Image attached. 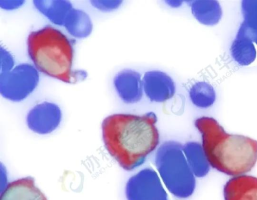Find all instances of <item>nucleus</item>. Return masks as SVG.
Segmentation results:
<instances>
[{"label":"nucleus","mask_w":257,"mask_h":200,"mask_svg":"<svg viewBox=\"0 0 257 200\" xmlns=\"http://www.w3.org/2000/svg\"><path fill=\"white\" fill-rule=\"evenodd\" d=\"M144 93L154 102H163L173 98L176 92L173 79L167 73L160 70L146 72L143 76Z\"/></svg>","instance_id":"nucleus-6"},{"label":"nucleus","mask_w":257,"mask_h":200,"mask_svg":"<svg viewBox=\"0 0 257 200\" xmlns=\"http://www.w3.org/2000/svg\"><path fill=\"white\" fill-rule=\"evenodd\" d=\"M234 60L241 65L248 64L255 57V50L251 40L237 36L231 48Z\"/></svg>","instance_id":"nucleus-15"},{"label":"nucleus","mask_w":257,"mask_h":200,"mask_svg":"<svg viewBox=\"0 0 257 200\" xmlns=\"http://www.w3.org/2000/svg\"><path fill=\"white\" fill-rule=\"evenodd\" d=\"M183 150L194 175L203 177L209 171L210 164L202 146L198 142H190L183 145Z\"/></svg>","instance_id":"nucleus-12"},{"label":"nucleus","mask_w":257,"mask_h":200,"mask_svg":"<svg viewBox=\"0 0 257 200\" xmlns=\"http://www.w3.org/2000/svg\"><path fill=\"white\" fill-rule=\"evenodd\" d=\"M4 4H1V6H4L5 8L13 9L22 4L23 1H1Z\"/></svg>","instance_id":"nucleus-18"},{"label":"nucleus","mask_w":257,"mask_h":200,"mask_svg":"<svg viewBox=\"0 0 257 200\" xmlns=\"http://www.w3.org/2000/svg\"><path fill=\"white\" fill-rule=\"evenodd\" d=\"M4 84L1 89H4V94L12 92L20 93L21 97L25 96L35 88L38 80L37 71L27 64L19 66L12 71L4 72Z\"/></svg>","instance_id":"nucleus-8"},{"label":"nucleus","mask_w":257,"mask_h":200,"mask_svg":"<svg viewBox=\"0 0 257 200\" xmlns=\"http://www.w3.org/2000/svg\"><path fill=\"white\" fill-rule=\"evenodd\" d=\"M201 134L202 147L213 168L229 176L249 172L257 161V140L226 132L214 118L202 116L195 121Z\"/></svg>","instance_id":"nucleus-2"},{"label":"nucleus","mask_w":257,"mask_h":200,"mask_svg":"<svg viewBox=\"0 0 257 200\" xmlns=\"http://www.w3.org/2000/svg\"><path fill=\"white\" fill-rule=\"evenodd\" d=\"M165 2L170 6L173 8L179 7L183 2L180 0H166Z\"/></svg>","instance_id":"nucleus-19"},{"label":"nucleus","mask_w":257,"mask_h":200,"mask_svg":"<svg viewBox=\"0 0 257 200\" xmlns=\"http://www.w3.org/2000/svg\"><path fill=\"white\" fill-rule=\"evenodd\" d=\"M191 10L194 18L201 24H216L221 17V8L215 0H196L191 3Z\"/></svg>","instance_id":"nucleus-11"},{"label":"nucleus","mask_w":257,"mask_h":200,"mask_svg":"<svg viewBox=\"0 0 257 200\" xmlns=\"http://www.w3.org/2000/svg\"><path fill=\"white\" fill-rule=\"evenodd\" d=\"M157 170L168 190L180 198L190 196L195 188L194 175L183 150V145L175 141L164 142L155 156Z\"/></svg>","instance_id":"nucleus-4"},{"label":"nucleus","mask_w":257,"mask_h":200,"mask_svg":"<svg viewBox=\"0 0 257 200\" xmlns=\"http://www.w3.org/2000/svg\"><path fill=\"white\" fill-rule=\"evenodd\" d=\"M157 117L152 112L142 115L115 114L101 124L102 140L110 156L124 170L138 168L158 146Z\"/></svg>","instance_id":"nucleus-1"},{"label":"nucleus","mask_w":257,"mask_h":200,"mask_svg":"<svg viewBox=\"0 0 257 200\" xmlns=\"http://www.w3.org/2000/svg\"><path fill=\"white\" fill-rule=\"evenodd\" d=\"M27 44L29 57L38 70L63 82H72L73 48L63 32L46 26L30 32Z\"/></svg>","instance_id":"nucleus-3"},{"label":"nucleus","mask_w":257,"mask_h":200,"mask_svg":"<svg viewBox=\"0 0 257 200\" xmlns=\"http://www.w3.org/2000/svg\"><path fill=\"white\" fill-rule=\"evenodd\" d=\"M113 84L117 96L124 103L134 104L142 100L143 78L138 71L131 68L121 70L115 75Z\"/></svg>","instance_id":"nucleus-7"},{"label":"nucleus","mask_w":257,"mask_h":200,"mask_svg":"<svg viewBox=\"0 0 257 200\" xmlns=\"http://www.w3.org/2000/svg\"><path fill=\"white\" fill-rule=\"evenodd\" d=\"M0 200H47L35 185L33 178L27 176L9 182L1 194Z\"/></svg>","instance_id":"nucleus-9"},{"label":"nucleus","mask_w":257,"mask_h":200,"mask_svg":"<svg viewBox=\"0 0 257 200\" xmlns=\"http://www.w3.org/2000/svg\"><path fill=\"white\" fill-rule=\"evenodd\" d=\"M97 8L105 12H109L118 8L122 2V0H99L92 2Z\"/></svg>","instance_id":"nucleus-17"},{"label":"nucleus","mask_w":257,"mask_h":200,"mask_svg":"<svg viewBox=\"0 0 257 200\" xmlns=\"http://www.w3.org/2000/svg\"><path fill=\"white\" fill-rule=\"evenodd\" d=\"M188 94L191 102L200 108L210 107L216 100V93L213 87L206 82H197L193 84Z\"/></svg>","instance_id":"nucleus-14"},{"label":"nucleus","mask_w":257,"mask_h":200,"mask_svg":"<svg viewBox=\"0 0 257 200\" xmlns=\"http://www.w3.org/2000/svg\"><path fill=\"white\" fill-rule=\"evenodd\" d=\"M36 6L52 22L63 24L72 10L71 5L66 1H36Z\"/></svg>","instance_id":"nucleus-13"},{"label":"nucleus","mask_w":257,"mask_h":200,"mask_svg":"<svg viewBox=\"0 0 257 200\" xmlns=\"http://www.w3.org/2000/svg\"><path fill=\"white\" fill-rule=\"evenodd\" d=\"M125 196L127 200H168L158 174L150 168L141 170L128 180Z\"/></svg>","instance_id":"nucleus-5"},{"label":"nucleus","mask_w":257,"mask_h":200,"mask_svg":"<svg viewBox=\"0 0 257 200\" xmlns=\"http://www.w3.org/2000/svg\"><path fill=\"white\" fill-rule=\"evenodd\" d=\"M224 200H257V178L239 175L232 178L223 188Z\"/></svg>","instance_id":"nucleus-10"},{"label":"nucleus","mask_w":257,"mask_h":200,"mask_svg":"<svg viewBox=\"0 0 257 200\" xmlns=\"http://www.w3.org/2000/svg\"><path fill=\"white\" fill-rule=\"evenodd\" d=\"M242 4V10L245 19L244 22L248 26L257 28V1H250Z\"/></svg>","instance_id":"nucleus-16"}]
</instances>
